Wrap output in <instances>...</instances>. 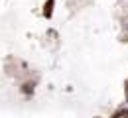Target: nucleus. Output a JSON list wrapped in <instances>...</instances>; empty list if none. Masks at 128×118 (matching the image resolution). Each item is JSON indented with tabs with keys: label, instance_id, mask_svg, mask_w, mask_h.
<instances>
[{
	"label": "nucleus",
	"instance_id": "nucleus-1",
	"mask_svg": "<svg viewBox=\"0 0 128 118\" xmlns=\"http://www.w3.org/2000/svg\"><path fill=\"white\" fill-rule=\"evenodd\" d=\"M112 118H128V116H126V114H124V112H118L116 116H112Z\"/></svg>",
	"mask_w": 128,
	"mask_h": 118
}]
</instances>
